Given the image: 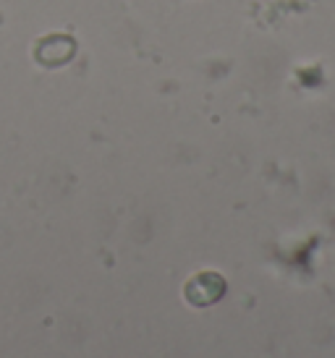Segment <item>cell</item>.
<instances>
[{
  "instance_id": "obj_1",
  "label": "cell",
  "mask_w": 335,
  "mask_h": 358,
  "mask_svg": "<svg viewBox=\"0 0 335 358\" xmlns=\"http://www.w3.org/2000/svg\"><path fill=\"white\" fill-rule=\"evenodd\" d=\"M223 290H226V280L215 272H205L186 285V299L194 306H210L223 296Z\"/></svg>"
}]
</instances>
